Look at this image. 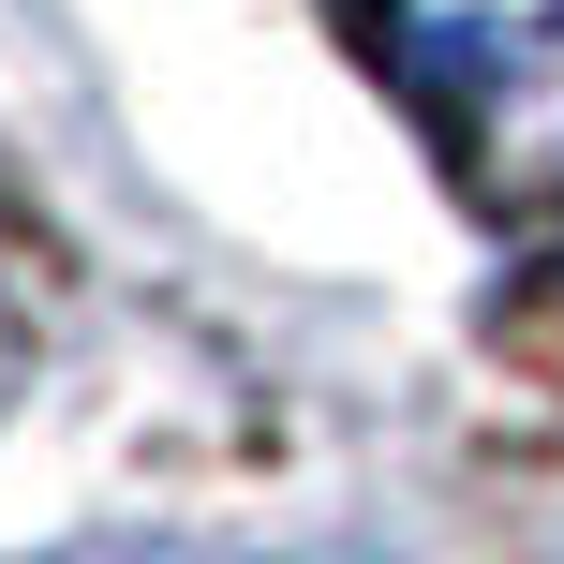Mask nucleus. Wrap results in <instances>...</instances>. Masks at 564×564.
Returning <instances> with one entry per match:
<instances>
[{
	"label": "nucleus",
	"mask_w": 564,
	"mask_h": 564,
	"mask_svg": "<svg viewBox=\"0 0 564 564\" xmlns=\"http://www.w3.org/2000/svg\"><path fill=\"white\" fill-rule=\"evenodd\" d=\"M0 371H15V312H0Z\"/></svg>",
	"instance_id": "obj_1"
}]
</instances>
